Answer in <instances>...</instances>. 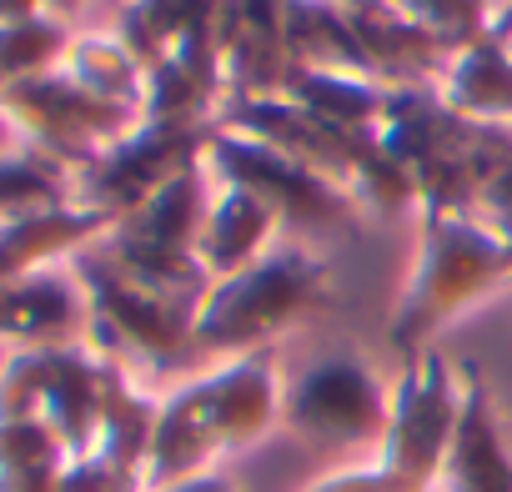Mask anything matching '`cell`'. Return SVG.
I'll return each mask as SVG.
<instances>
[{
	"label": "cell",
	"mask_w": 512,
	"mask_h": 492,
	"mask_svg": "<svg viewBox=\"0 0 512 492\" xmlns=\"http://www.w3.org/2000/svg\"><path fill=\"white\" fill-rule=\"evenodd\" d=\"M512 282V246L477 211H422L417 216V252L402 282V297L387 322V342L412 357L432 347L457 317L477 302L497 297Z\"/></svg>",
	"instance_id": "1"
},
{
	"label": "cell",
	"mask_w": 512,
	"mask_h": 492,
	"mask_svg": "<svg viewBox=\"0 0 512 492\" xmlns=\"http://www.w3.org/2000/svg\"><path fill=\"white\" fill-rule=\"evenodd\" d=\"M337 302L332 262L302 241H277L262 262L206 287L196 307V357H246L267 352L307 317Z\"/></svg>",
	"instance_id": "2"
},
{
	"label": "cell",
	"mask_w": 512,
	"mask_h": 492,
	"mask_svg": "<svg viewBox=\"0 0 512 492\" xmlns=\"http://www.w3.org/2000/svg\"><path fill=\"white\" fill-rule=\"evenodd\" d=\"M71 272L81 277L91 307L86 347L121 362L126 372H181L196 362V297L136 282L96 241L71 257Z\"/></svg>",
	"instance_id": "3"
},
{
	"label": "cell",
	"mask_w": 512,
	"mask_h": 492,
	"mask_svg": "<svg viewBox=\"0 0 512 492\" xmlns=\"http://www.w3.org/2000/svg\"><path fill=\"white\" fill-rule=\"evenodd\" d=\"M377 141L407 166L422 211H477V126L452 116L432 86H392Z\"/></svg>",
	"instance_id": "4"
},
{
	"label": "cell",
	"mask_w": 512,
	"mask_h": 492,
	"mask_svg": "<svg viewBox=\"0 0 512 492\" xmlns=\"http://www.w3.org/2000/svg\"><path fill=\"white\" fill-rule=\"evenodd\" d=\"M106 372L111 362L86 342L6 352V362H0V422L36 417L66 442L71 457H86L101 437Z\"/></svg>",
	"instance_id": "5"
},
{
	"label": "cell",
	"mask_w": 512,
	"mask_h": 492,
	"mask_svg": "<svg viewBox=\"0 0 512 492\" xmlns=\"http://www.w3.org/2000/svg\"><path fill=\"white\" fill-rule=\"evenodd\" d=\"M392 382L367 352L337 347L312 357L282 392V427L307 447H382Z\"/></svg>",
	"instance_id": "6"
},
{
	"label": "cell",
	"mask_w": 512,
	"mask_h": 492,
	"mask_svg": "<svg viewBox=\"0 0 512 492\" xmlns=\"http://www.w3.org/2000/svg\"><path fill=\"white\" fill-rule=\"evenodd\" d=\"M462 397H467V372L447 352L422 347L402 357V372L392 377V412L377 462H387L417 492H432L462 422Z\"/></svg>",
	"instance_id": "7"
},
{
	"label": "cell",
	"mask_w": 512,
	"mask_h": 492,
	"mask_svg": "<svg viewBox=\"0 0 512 492\" xmlns=\"http://www.w3.org/2000/svg\"><path fill=\"white\" fill-rule=\"evenodd\" d=\"M0 126H6L21 146L61 161L71 176L101 161L121 136L141 126V111L111 106L91 91H81L66 71H51L41 81L16 86L11 96H0Z\"/></svg>",
	"instance_id": "8"
},
{
	"label": "cell",
	"mask_w": 512,
	"mask_h": 492,
	"mask_svg": "<svg viewBox=\"0 0 512 492\" xmlns=\"http://www.w3.org/2000/svg\"><path fill=\"white\" fill-rule=\"evenodd\" d=\"M201 166H206V176H211L216 186H241V191H251V196H262V201L282 216L287 231H312V226H317V231H322V226H337V231H342V226H352V221L362 216L357 201H352L337 181L317 176L312 166L282 156L277 146L256 141V136H241V131H231V126H216V131H211Z\"/></svg>",
	"instance_id": "9"
},
{
	"label": "cell",
	"mask_w": 512,
	"mask_h": 492,
	"mask_svg": "<svg viewBox=\"0 0 512 492\" xmlns=\"http://www.w3.org/2000/svg\"><path fill=\"white\" fill-rule=\"evenodd\" d=\"M211 126H171V121H141L131 136H121L101 161H91L86 171H76V206L101 211L111 226L121 216H131L141 201H151L166 181H176L181 171L201 166Z\"/></svg>",
	"instance_id": "10"
},
{
	"label": "cell",
	"mask_w": 512,
	"mask_h": 492,
	"mask_svg": "<svg viewBox=\"0 0 512 492\" xmlns=\"http://www.w3.org/2000/svg\"><path fill=\"white\" fill-rule=\"evenodd\" d=\"M201 392L221 437V452H251L282 427V372H277V347L226 357L211 372H201Z\"/></svg>",
	"instance_id": "11"
},
{
	"label": "cell",
	"mask_w": 512,
	"mask_h": 492,
	"mask_svg": "<svg viewBox=\"0 0 512 492\" xmlns=\"http://www.w3.org/2000/svg\"><path fill=\"white\" fill-rule=\"evenodd\" d=\"M86 287L66 267H46L16 282H0V342L11 352H36V347H76L86 342Z\"/></svg>",
	"instance_id": "12"
},
{
	"label": "cell",
	"mask_w": 512,
	"mask_h": 492,
	"mask_svg": "<svg viewBox=\"0 0 512 492\" xmlns=\"http://www.w3.org/2000/svg\"><path fill=\"white\" fill-rule=\"evenodd\" d=\"M226 106L282 96L292 76L287 51V0H226Z\"/></svg>",
	"instance_id": "13"
},
{
	"label": "cell",
	"mask_w": 512,
	"mask_h": 492,
	"mask_svg": "<svg viewBox=\"0 0 512 492\" xmlns=\"http://www.w3.org/2000/svg\"><path fill=\"white\" fill-rule=\"evenodd\" d=\"M221 457L226 452H221V437H216V422H211V407H206V392H201V372H196V377L176 382L171 392H161L156 432H151V447H146V462H141V492L211 472Z\"/></svg>",
	"instance_id": "14"
},
{
	"label": "cell",
	"mask_w": 512,
	"mask_h": 492,
	"mask_svg": "<svg viewBox=\"0 0 512 492\" xmlns=\"http://www.w3.org/2000/svg\"><path fill=\"white\" fill-rule=\"evenodd\" d=\"M462 372H467L462 422H457V437L447 447L437 487L442 492H512V432H507V417H502L487 377L477 367H462Z\"/></svg>",
	"instance_id": "15"
},
{
	"label": "cell",
	"mask_w": 512,
	"mask_h": 492,
	"mask_svg": "<svg viewBox=\"0 0 512 492\" xmlns=\"http://www.w3.org/2000/svg\"><path fill=\"white\" fill-rule=\"evenodd\" d=\"M432 91L452 116L472 126H512V41L482 31L452 46Z\"/></svg>",
	"instance_id": "16"
},
{
	"label": "cell",
	"mask_w": 512,
	"mask_h": 492,
	"mask_svg": "<svg viewBox=\"0 0 512 492\" xmlns=\"http://www.w3.org/2000/svg\"><path fill=\"white\" fill-rule=\"evenodd\" d=\"M282 231H287L282 216L262 196H251L241 186H216L211 191V206H206V226L196 236V262L206 267L211 282L236 277L251 262H262L277 241H287Z\"/></svg>",
	"instance_id": "17"
},
{
	"label": "cell",
	"mask_w": 512,
	"mask_h": 492,
	"mask_svg": "<svg viewBox=\"0 0 512 492\" xmlns=\"http://www.w3.org/2000/svg\"><path fill=\"white\" fill-rule=\"evenodd\" d=\"M347 21H352L377 81H387V86H432L447 51H452L427 26L402 16L392 0H362V6L347 11Z\"/></svg>",
	"instance_id": "18"
},
{
	"label": "cell",
	"mask_w": 512,
	"mask_h": 492,
	"mask_svg": "<svg viewBox=\"0 0 512 492\" xmlns=\"http://www.w3.org/2000/svg\"><path fill=\"white\" fill-rule=\"evenodd\" d=\"M106 231H111V221L76 201L41 211L31 221H16V226H0V282H16V277H31L46 267H66Z\"/></svg>",
	"instance_id": "19"
},
{
	"label": "cell",
	"mask_w": 512,
	"mask_h": 492,
	"mask_svg": "<svg viewBox=\"0 0 512 492\" xmlns=\"http://www.w3.org/2000/svg\"><path fill=\"white\" fill-rule=\"evenodd\" d=\"M211 191L216 186H211L206 166H191L176 181H166L151 201H141L131 216H121L111 226V236H121L131 246H151V252H171V257H196V236L206 226Z\"/></svg>",
	"instance_id": "20"
},
{
	"label": "cell",
	"mask_w": 512,
	"mask_h": 492,
	"mask_svg": "<svg viewBox=\"0 0 512 492\" xmlns=\"http://www.w3.org/2000/svg\"><path fill=\"white\" fill-rule=\"evenodd\" d=\"M287 51L302 71L377 76L347 21V6H337V0H287Z\"/></svg>",
	"instance_id": "21"
},
{
	"label": "cell",
	"mask_w": 512,
	"mask_h": 492,
	"mask_svg": "<svg viewBox=\"0 0 512 492\" xmlns=\"http://www.w3.org/2000/svg\"><path fill=\"white\" fill-rule=\"evenodd\" d=\"M387 81L377 76H347V71H302L292 66L282 96L297 101L302 111H312L317 121L337 126V131H352V136H367L377 131L382 111H387Z\"/></svg>",
	"instance_id": "22"
},
{
	"label": "cell",
	"mask_w": 512,
	"mask_h": 492,
	"mask_svg": "<svg viewBox=\"0 0 512 492\" xmlns=\"http://www.w3.org/2000/svg\"><path fill=\"white\" fill-rule=\"evenodd\" d=\"M226 16V0H121L116 36L136 51L141 66H156L176 41H186L201 26H216Z\"/></svg>",
	"instance_id": "23"
},
{
	"label": "cell",
	"mask_w": 512,
	"mask_h": 492,
	"mask_svg": "<svg viewBox=\"0 0 512 492\" xmlns=\"http://www.w3.org/2000/svg\"><path fill=\"white\" fill-rule=\"evenodd\" d=\"M61 71L81 91H91V96H101L111 106L141 111V101H146V66L136 61V51L116 31H76Z\"/></svg>",
	"instance_id": "24"
},
{
	"label": "cell",
	"mask_w": 512,
	"mask_h": 492,
	"mask_svg": "<svg viewBox=\"0 0 512 492\" xmlns=\"http://www.w3.org/2000/svg\"><path fill=\"white\" fill-rule=\"evenodd\" d=\"M71 201H76V176L61 161H51L31 146L0 151V226L31 221V216L71 206Z\"/></svg>",
	"instance_id": "25"
},
{
	"label": "cell",
	"mask_w": 512,
	"mask_h": 492,
	"mask_svg": "<svg viewBox=\"0 0 512 492\" xmlns=\"http://www.w3.org/2000/svg\"><path fill=\"white\" fill-rule=\"evenodd\" d=\"M71 41H76V26L61 21V16L0 21V96H11L16 86L61 71Z\"/></svg>",
	"instance_id": "26"
},
{
	"label": "cell",
	"mask_w": 512,
	"mask_h": 492,
	"mask_svg": "<svg viewBox=\"0 0 512 492\" xmlns=\"http://www.w3.org/2000/svg\"><path fill=\"white\" fill-rule=\"evenodd\" d=\"M347 196L357 201L362 216L417 211V186H412L407 166L377 141V131H372V141H367V151H362V161H357V171H352V181H347Z\"/></svg>",
	"instance_id": "27"
},
{
	"label": "cell",
	"mask_w": 512,
	"mask_h": 492,
	"mask_svg": "<svg viewBox=\"0 0 512 492\" xmlns=\"http://www.w3.org/2000/svg\"><path fill=\"white\" fill-rule=\"evenodd\" d=\"M66 462L71 452L46 422L36 417L0 422V472H61Z\"/></svg>",
	"instance_id": "28"
},
{
	"label": "cell",
	"mask_w": 512,
	"mask_h": 492,
	"mask_svg": "<svg viewBox=\"0 0 512 492\" xmlns=\"http://www.w3.org/2000/svg\"><path fill=\"white\" fill-rule=\"evenodd\" d=\"M402 16H412L417 26H427L442 46H462L482 31H492V11L482 0H392Z\"/></svg>",
	"instance_id": "29"
},
{
	"label": "cell",
	"mask_w": 512,
	"mask_h": 492,
	"mask_svg": "<svg viewBox=\"0 0 512 492\" xmlns=\"http://www.w3.org/2000/svg\"><path fill=\"white\" fill-rule=\"evenodd\" d=\"M56 492H141V477L106 462V457H96V452H86V457H71L61 467Z\"/></svg>",
	"instance_id": "30"
},
{
	"label": "cell",
	"mask_w": 512,
	"mask_h": 492,
	"mask_svg": "<svg viewBox=\"0 0 512 492\" xmlns=\"http://www.w3.org/2000/svg\"><path fill=\"white\" fill-rule=\"evenodd\" d=\"M302 492H417L412 482H402L387 462H347V467H332L322 472L317 482H307Z\"/></svg>",
	"instance_id": "31"
},
{
	"label": "cell",
	"mask_w": 512,
	"mask_h": 492,
	"mask_svg": "<svg viewBox=\"0 0 512 492\" xmlns=\"http://www.w3.org/2000/svg\"><path fill=\"white\" fill-rule=\"evenodd\" d=\"M477 216L492 226H512V156L477 186Z\"/></svg>",
	"instance_id": "32"
},
{
	"label": "cell",
	"mask_w": 512,
	"mask_h": 492,
	"mask_svg": "<svg viewBox=\"0 0 512 492\" xmlns=\"http://www.w3.org/2000/svg\"><path fill=\"white\" fill-rule=\"evenodd\" d=\"M61 472H0V492H56Z\"/></svg>",
	"instance_id": "33"
},
{
	"label": "cell",
	"mask_w": 512,
	"mask_h": 492,
	"mask_svg": "<svg viewBox=\"0 0 512 492\" xmlns=\"http://www.w3.org/2000/svg\"><path fill=\"white\" fill-rule=\"evenodd\" d=\"M156 492H236V482L226 477V472H196V477H186V482H171V487H156Z\"/></svg>",
	"instance_id": "34"
},
{
	"label": "cell",
	"mask_w": 512,
	"mask_h": 492,
	"mask_svg": "<svg viewBox=\"0 0 512 492\" xmlns=\"http://www.w3.org/2000/svg\"><path fill=\"white\" fill-rule=\"evenodd\" d=\"M31 16H61L56 0H0V21H31Z\"/></svg>",
	"instance_id": "35"
},
{
	"label": "cell",
	"mask_w": 512,
	"mask_h": 492,
	"mask_svg": "<svg viewBox=\"0 0 512 492\" xmlns=\"http://www.w3.org/2000/svg\"><path fill=\"white\" fill-rule=\"evenodd\" d=\"M482 6H487V11L497 16V11H507V6H512V0H482Z\"/></svg>",
	"instance_id": "36"
},
{
	"label": "cell",
	"mask_w": 512,
	"mask_h": 492,
	"mask_svg": "<svg viewBox=\"0 0 512 492\" xmlns=\"http://www.w3.org/2000/svg\"><path fill=\"white\" fill-rule=\"evenodd\" d=\"M497 231H502V236H507V246H512V226H497Z\"/></svg>",
	"instance_id": "37"
},
{
	"label": "cell",
	"mask_w": 512,
	"mask_h": 492,
	"mask_svg": "<svg viewBox=\"0 0 512 492\" xmlns=\"http://www.w3.org/2000/svg\"><path fill=\"white\" fill-rule=\"evenodd\" d=\"M337 6H347V11H352V6H362V0H337Z\"/></svg>",
	"instance_id": "38"
}]
</instances>
